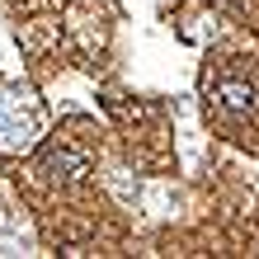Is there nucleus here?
Segmentation results:
<instances>
[{
  "instance_id": "obj_1",
  "label": "nucleus",
  "mask_w": 259,
  "mask_h": 259,
  "mask_svg": "<svg viewBox=\"0 0 259 259\" xmlns=\"http://www.w3.org/2000/svg\"><path fill=\"white\" fill-rule=\"evenodd\" d=\"M212 99H217L222 109H231V113H254V109H259L254 85L240 80V75H222V80L212 85Z\"/></svg>"
}]
</instances>
